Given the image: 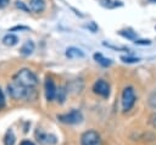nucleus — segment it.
<instances>
[{"label": "nucleus", "instance_id": "nucleus-29", "mask_svg": "<svg viewBox=\"0 0 156 145\" xmlns=\"http://www.w3.org/2000/svg\"><path fill=\"white\" fill-rule=\"evenodd\" d=\"M150 2H156V0H149Z\"/></svg>", "mask_w": 156, "mask_h": 145}, {"label": "nucleus", "instance_id": "nucleus-19", "mask_svg": "<svg viewBox=\"0 0 156 145\" xmlns=\"http://www.w3.org/2000/svg\"><path fill=\"white\" fill-rule=\"evenodd\" d=\"M16 7L20 9V10H23V11H26V12H29V10H30L28 6H26V4H24L23 1H20V0L16 1Z\"/></svg>", "mask_w": 156, "mask_h": 145}, {"label": "nucleus", "instance_id": "nucleus-12", "mask_svg": "<svg viewBox=\"0 0 156 145\" xmlns=\"http://www.w3.org/2000/svg\"><path fill=\"white\" fill-rule=\"evenodd\" d=\"M94 60H95L96 62H99V63H100L101 66H104V67H108V66L112 65V60H110V58H107V57H104L102 54H100V52H95V54H94Z\"/></svg>", "mask_w": 156, "mask_h": 145}, {"label": "nucleus", "instance_id": "nucleus-22", "mask_svg": "<svg viewBox=\"0 0 156 145\" xmlns=\"http://www.w3.org/2000/svg\"><path fill=\"white\" fill-rule=\"evenodd\" d=\"M105 46H107V48H111V49H115V50H124V51H127L128 49L127 48H124V46H116V45H111V44H108V43H102Z\"/></svg>", "mask_w": 156, "mask_h": 145}, {"label": "nucleus", "instance_id": "nucleus-3", "mask_svg": "<svg viewBox=\"0 0 156 145\" xmlns=\"http://www.w3.org/2000/svg\"><path fill=\"white\" fill-rule=\"evenodd\" d=\"M135 100H136V96H135V91L133 87H126L122 91V99H121L122 110L124 112L130 111L135 104Z\"/></svg>", "mask_w": 156, "mask_h": 145}, {"label": "nucleus", "instance_id": "nucleus-10", "mask_svg": "<svg viewBox=\"0 0 156 145\" xmlns=\"http://www.w3.org/2000/svg\"><path fill=\"white\" fill-rule=\"evenodd\" d=\"M29 9L33 12H43L45 10V1L44 0H29Z\"/></svg>", "mask_w": 156, "mask_h": 145}, {"label": "nucleus", "instance_id": "nucleus-26", "mask_svg": "<svg viewBox=\"0 0 156 145\" xmlns=\"http://www.w3.org/2000/svg\"><path fill=\"white\" fill-rule=\"evenodd\" d=\"M23 29H29V28L26 27V26H16V27H12L10 29V32H13V30H23Z\"/></svg>", "mask_w": 156, "mask_h": 145}, {"label": "nucleus", "instance_id": "nucleus-28", "mask_svg": "<svg viewBox=\"0 0 156 145\" xmlns=\"http://www.w3.org/2000/svg\"><path fill=\"white\" fill-rule=\"evenodd\" d=\"M20 145H35V144L33 141H30V140H22Z\"/></svg>", "mask_w": 156, "mask_h": 145}, {"label": "nucleus", "instance_id": "nucleus-16", "mask_svg": "<svg viewBox=\"0 0 156 145\" xmlns=\"http://www.w3.org/2000/svg\"><path fill=\"white\" fill-rule=\"evenodd\" d=\"M100 4L107 9H115L117 6H122L123 4L121 1H117V0H100Z\"/></svg>", "mask_w": 156, "mask_h": 145}, {"label": "nucleus", "instance_id": "nucleus-17", "mask_svg": "<svg viewBox=\"0 0 156 145\" xmlns=\"http://www.w3.org/2000/svg\"><path fill=\"white\" fill-rule=\"evenodd\" d=\"M66 94H67V90L63 87H60L57 89V93H56V97L55 99H57V101L60 104H62L65 101V99H66Z\"/></svg>", "mask_w": 156, "mask_h": 145}, {"label": "nucleus", "instance_id": "nucleus-2", "mask_svg": "<svg viewBox=\"0 0 156 145\" xmlns=\"http://www.w3.org/2000/svg\"><path fill=\"white\" fill-rule=\"evenodd\" d=\"M7 91H9L10 96L15 100H27V99L32 97V94L34 93V89L24 88L20 84H16V83L11 82L7 85Z\"/></svg>", "mask_w": 156, "mask_h": 145}, {"label": "nucleus", "instance_id": "nucleus-1", "mask_svg": "<svg viewBox=\"0 0 156 145\" xmlns=\"http://www.w3.org/2000/svg\"><path fill=\"white\" fill-rule=\"evenodd\" d=\"M12 82L16 84H20L24 88L34 89L38 85V78L37 76L28 68H22L20 69L12 78Z\"/></svg>", "mask_w": 156, "mask_h": 145}, {"label": "nucleus", "instance_id": "nucleus-4", "mask_svg": "<svg viewBox=\"0 0 156 145\" xmlns=\"http://www.w3.org/2000/svg\"><path fill=\"white\" fill-rule=\"evenodd\" d=\"M57 119L65 124H78L83 121V115L79 110H71L67 113L58 115Z\"/></svg>", "mask_w": 156, "mask_h": 145}, {"label": "nucleus", "instance_id": "nucleus-25", "mask_svg": "<svg viewBox=\"0 0 156 145\" xmlns=\"http://www.w3.org/2000/svg\"><path fill=\"white\" fill-rule=\"evenodd\" d=\"M150 124L154 127V128H156V113H154V115H151L150 116Z\"/></svg>", "mask_w": 156, "mask_h": 145}, {"label": "nucleus", "instance_id": "nucleus-6", "mask_svg": "<svg viewBox=\"0 0 156 145\" xmlns=\"http://www.w3.org/2000/svg\"><path fill=\"white\" fill-rule=\"evenodd\" d=\"M93 90H94L95 94H98V95H100L102 97H108L110 96V91H111L110 84L104 79L96 80L94 83V85H93Z\"/></svg>", "mask_w": 156, "mask_h": 145}, {"label": "nucleus", "instance_id": "nucleus-27", "mask_svg": "<svg viewBox=\"0 0 156 145\" xmlns=\"http://www.w3.org/2000/svg\"><path fill=\"white\" fill-rule=\"evenodd\" d=\"M9 2H10V0H0V9L6 7L9 5Z\"/></svg>", "mask_w": 156, "mask_h": 145}, {"label": "nucleus", "instance_id": "nucleus-7", "mask_svg": "<svg viewBox=\"0 0 156 145\" xmlns=\"http://www.w3.org/2000/svg\"><path fill=\"white\" fill-rule=\"evenodd\" d=\"M44 89H45V97L48 101H52L56 97V93H57V88L54 83V80L51 78H46L45 79V84H44Z\"/></svg>", "mask_w": 156, "mask_h": 145}, {"label": "nucleus", "instance_id": "nucleus-20", "mask_svg": "<svg viewBox=\"0 0 156 145\" xmlns=\"http://www.w3.org/2000/svg\"><path fill=\"white\" fill-rule=\"evenodd\" d=\"M149 105L152 107V108H156V91L151 93L150 97H149Z\"/></svg>", "mask_w": 156, "mask_h": 145}, {"label": "nucleus", "instance_id": "nucleus-23", "mask_svg": "<svg viewBox=\"0 0 156 145\" xmlns=\"http://www.w3.org/2000/svg\"><path fill=\"white\" fill-rule=\"evenodd\" d=\"M5 107V96H4V93L0 88V110H2Z\"/></svg>", "mask_w": 156, "mask_h": 145}, {"label": "nucleus", "instance_id": "nucleus-15", "mask_svg": "<svg viewBox=\"0 0 156 145\" xmlns=\"http://www.w3.org/2000/svg\"><path fill=\"white\" fill-rule=\"evenodd\" d=\"M15 141H16V136H15L13 132L11 129H9L4 136V144L5 145H15Z\"/></svg>", "mask_w": 156, "mask_h": 145}, {"label": "nucleus", "instance_id": "nucleus-14", "mask_svg": "<svg viewBox=\"0 0 156 145\" xmlns=\"http://www.w3.org/2000/svg\"><path fill=\"white\" fill-rule=\"evenodd\" d=\"M118 34L122 35L123 38L129 39V40H135V39H138V34H136L134 30H132V29H122V30H118Z\"/></svg>", "mask_w": 156, "mask_h": 145}, {"label": "nucleus", "instance_id": "nucleus-18", "mask_svg": "<svg viewBox=\"0 0 156 145\" xmlns=\"http://www.w3.org/2000/svg\"><path fill=\"white\" fill-rule=\"evenodd\" d=\"M121 60L124 63H138L140 61V58L134 57V56H121Z\"/></svg>", "mask_w": 156, "mask_h": 145}, {"label": "nucleus", "instance_id": "nucleus-9", "mask_svg": "<svg viewBox=\"0 0 156 145\" xmlns=\"http://www.w3.org/2000/svg\"><path fill=\"white\" fill-rule=\"evenodd\" d=\"M66 56L68 58H82L84 57V52L76 46H69L66 49Z\"/></svg>", "mask_w": 156, "mask_h": 145}, {"label": "nucleus", "instance_id": "nucleus-13", "mask_svg": "<svg viewBox=\"0 0 156 145\" xmlns=\"http://www.w3.org/2000/svg\"><path fill=\"white\" fill-rule=\"evenodd\" d=\"M17 41H18V38L12 33H9L2 38V44L6 46H13L17 44Z\"/></svg>", "mask_w": 156, "mask_h": 145}, {"label": "nucleus", "instance_id": "nucleus-5", "mask_svg": "<svg viewBox=\"0 0 156 145\" xmlns=\"http://www.w3.org/2000/svg\"><path fill=\"white\" fill-rule=\"evenodd\" d=\"M80 145H101V136L95 130H87L80 136Z\"/></svg>", "mask_w": 156, "mask_h": 145}, {"label": "nucleus", "instance_id": "nucleus-21", "mask_svg": "<svg viewBox=\"0 0 156 145\" xmlns=\"http://www.w3.org/2000/svg\"><path fill=\"white\" fill-rule=\"evenodd\" d=\"M134 43L138 45H150L151 44V41L149 39H135Z\"/></svg>", "mask_w": 156, "mask_h": 145}, {"label": "nucleus", "instance_id": "nucleus-11", "mask_svg": "<svg viewBox=\"0 0 156 145\" xmlns=\"http://www.w3.org/2000/svg\"><path fill=\"white\" fill-rule=\"evenodd\" d=\"M34 49H35V44H34L32 40H27V41L21 46L20 52H21L22 55H24V56H28V55H30V54L34 51Z\"/></svg>", "mask_w": 156, "mask_h": 145}, {"label": "nucleus", "instance_id": "nucleus-24", "mask_svg": "<svg viewBox=\"0 0 156 145\" xmlns=\"http://www.w3.org/2000/svg\"><path fill=\"white\" fill-rule=\"evenodd\" d=\"M87 28H88V29H90V30H91V32H94V33L98 30V26L95 24V22H90V23L87 26Z\"/></svg>", "mask_w": 156, "mask_h": 145}, {"label": "nucleus", "instance_id": "nucleus-8", "mask_svg": "<svg viewBox=\"0 0 156 145\" xmlns=\"http://www.w3.org/2000/svg\"><path fill=\"white\" fill-rule=\"evenodd\" d=\"M35 136H37V140L40 144H44V145H54V144L57 143V138L55 135L48 134V133H43L40 130H37Z\"/></svg>", "mask_w": 156, "mask_h": 145}]
</instances>
